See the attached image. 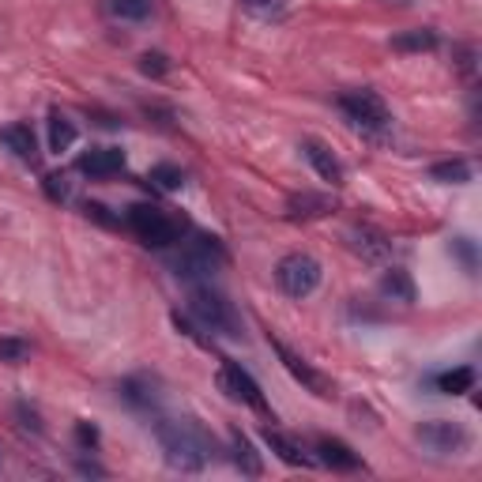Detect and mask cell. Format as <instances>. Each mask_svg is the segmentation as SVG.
Returning a JSON list of instances; mask_svg holds the SVG:
<instances>
[{
    "instance_id": "cell-1",
    "label": "cell",
    "mask_w": 482,
    "mask_h": 482,
    "mask_svg": "<svg viewBox=\"0 0 482 482\" xmlns=\"http://www.w3.org/2000/svg\"><path fill=\"white\" fill-rule=\"evenodd\" d=\"M155 438L173 471H204L215 460V438L196 418H159Z\"/></svg>"
},
{
    "instance_id": "cell-2",
    "label": "cell",
    "mask_w": 482,
    "mask_h": 482,
    "mask_svg": "<svg viewBox=\"0 0 482 482\" xmlns=\"http://www.w3.org/2000/svg\"><path fill=\"white\" fill-rule=\"evenodd\" d=\"M189 313L211 336H226V339L241 336V317L234 310V301H226V294H219V290H211L204 283H196L189 290Z\"/></svg>"
},
{
    "instance_id": "cell-3",
    "label": "cell",
    "mask_w": 482,
    "mask_h": 482,
    "mask_svg": "<svg viewBox=\"0 0 482 482\" xmlns=\"http://www.w3.org/2000/svg\"><path fill=\"white\" fill-rule=\"evenodd\" d=\"M339 110H343V117H347L362 136L380 140V136L392 133V110L385 106V98H380L373 87L343 91V94H339Z\"/></svg>"
},
{
    "instance_id": "cell-4",
    "label": "cell",
    "mask_w": 482,
    "mask_h": 482,
    "mask_svg": "<svg viewBox=\"0 0 482 482\" xmlns=\"http://www.w3.org/2000/svg\"><path fill=\"white\" fill-rule=\"evenodd\" d=\"M177 275L185 279V283H208V279L215 275V271H222L226 268V249H222V241L219 238H211V234H196L185 249H182V257H177Z\"/></svg>"
},
{
    "instance_id": "cell-5",
    "label": "cell",
    "mask_w": 482,
    "mask_h": 482,
    "mask_svg": "<svg viewBox=\"0 0 482 482\" xmlns=\"http://www.w3.org/2000/svg\"><path fill=\"white\" fill-rule=\"evenodd\" d=\"M124 222H129V231L151 249H170L173 241H182V226L155 204H133Z\"/></svg>"
},
{
    "instance_id": "cell-6",
    "label": "cell",
    "mask_w": 482,
    "mask_h": 482,
    "mask_svg": "<svg viewBox=\"0 0 482 482\" xmlns=\"http://www.w3.org/2000/svg\"><path fill=\"white\" fill-rule=\"evenodd\" d=\"M320 264L310 257V252H290V257H283L275 264V283L279 290H283L287 298H310L317 287H320Z\"/></svg>"
},
{
    "instance_id": "cell-7",
    "label": "cell",
    "mask_w": 482,
    "mask_h": 482,
    "mask_svg": "<svg viewBox=\"0 0 482 482\" xmlns=\"http://www.w3.org/2000/svg\"><path fill=\"white\" fill-rule=\"evenodd\" d=\"M418 445L434 456H464L471 448V429L452 418H429L418 426Z\"/></svg>"
},
{
    "instance_id": "cell-8",
    "label": "cell",
    "mask_w": 482,
    "mask_h": 482,
    "mask_svg": "<svg viewBox=\"0 0 482 482\" xmlns=\"http://www.w3.org/2000/svg\"><path fill=\"white\" fill-rule=\"evenodd\" d=\"M219 389L231 396L234 403H245V408L261 411V415H271V411H268V399H264V392H261V385L252 380L249 369H241V362L222 359V366H219Z\"/></svg>"
},
{
    "instance_id": "cell-9",
    "label": "cell",
    "mask_w": 482,
    "mask_h": 482,
    "mask_svg": "<svg viewBox=\"0 0 482 482\" xmlns=\"http://www.w3.org/2000/svg\"><path fill=\"white\" fill-rule=\"evenodd\" d=\"M271 350L279 354V362H283L287 366V373L298 380V385L301 389H306V392H313V396H320V399H328V396H332V380H328L320 369H313L306 359H301V354H294L283 339H271Z\"/></svg>"
},
{
    "instance_id": "cell-10",
    "label": "cell",
    "mask_w": 482,
    "mask_h": 482,
    "mask_svg": "<svg viewBox=\"0 0 482 482\" xmlns=\"http://www.w3.org/2000/svg\"><path fill=\"white\" fill-rule=\"evenodd\" d=\"M117 396H121L124 408H133V411H140V415L159 411V403H162L159 380H155V377H147V373L124 377V380H121V389H117Z\"/></svg>"
},
{
    "instance_id": "cell-11",
    "label": "cell",
    "mask_w": 482,
    "mask_h": 482,
    "mask_svg": "<svg viewBox=\"0 0 482 482\" xmlns=\"http://www.w3.org/2000/svg\"><path fill=\"white\" fill-rule=\"evenodd\" d=\"M317 464L350 475V471H362V456L339 438H317Z\"/></svg>"
},
{
    "instance_id": "cell-12",
    "label": "cell",
    "mask_w": 482,
    "mask_h": 482,
    "mask_svg": "<svg viewBox=\"0 0 482 482\" xmlns=\"http://www.w3.org/2000/svg\"><path fill=\"white\" fill-rule=\"evenodd\" d=\"M124 151L121 147H91V151H84L80 155V162H75V170L80 173H87V177H113V173H121L124 170Z\"/></svg>"
},
{
    "instance_id": "cell-13",
    "label": "cell",
    "mask_w": 482,
    "mask_h": 482,
    "mask_svg": "<svg viewBox=\"0 0 482 482\" xmlns=\"http://www.w3.org/2000/svg\"><path fill=\"white\" fill-rule=\"evenodd\" d=\"M301 151H306V159H310V166L317 170L320 182H328V185H343L347 170H343V162L332 155V147L320 143V140H301Z\"/></svg>"
},
{
    "instance_id": "cell-14",
    "label": "cell",
    "mask_w": 482,
    "mask_h": 482,
    "mask_svg": "<svg viewBox=\"0 0 482 482\" xmlns=\"http://www.w3.org/2000/svg\"><path fill=\"white\" fill-rule=\"evenodd\" d=\"M350 245L359 249L362 261H369V264H380V261L392 257V241L380 231H373V226H354V231H350Z\"/></svg>"
},
{
    "instance_id": "cell-15",
    "label": "cell",
    "mask_w": 482,
    "mask_h": 482,
    "mask_svg": "<svg viewBox=\"0 0 482 482\" xmlns=\"http://www.w3.org/2000/svg\"><path fill=\"white\" fill-rule=\"evenodd\" d=\"M336 211V200L328 192H294L287 200V219H324Z\"/></svg>"
},
{
    "instance_id": "cell-16",
    "label": "cell",
    "mask_w": 482,
    "mask_h": 482,
    "mask_svg": "<svg viewBox=\"0 0 482 482\" xmlns=\"http://www.w3.org/2000/svg\"><path fill=\"white\" fill-rule=\"evenodd\" d=\"M264 445H268L283 464H290V467H313V464H317L313 456H306V448H301L294 438L279 434V429H271V426H264Z\"/></svg>"
},
{
    "instance_id": "cell-17",
    "label": "cell",
    "mask_w": 482,
    "mask_h": 482,
    "mask_svg": "<svg viewBox=\"0 0 482 482\" xmlns=\"http://www.w3.org/2000/svg\"><path fill=\"white\" fill-rule=\"evenodd\" d=\"M0 140L8 143V151H15V159H23V162H38V136H34V129H31L27 121L0 129Z\"/></svg>"
},
{
    "instance_id": "cell-18",
    "label": "cell",
    "mask_w": 482,
    "mask_h": 482,
    "mask_svg": "<svg viewBox=\"0 0 482 482\" xmlns=\"http://www.w3.org/2000/svg\"><path fill=\"white\" fill-rule=\"evenodd\" d=\"M441 38L434 27H415V31H403L392 38V49H399V54H429V49H438Z\"/></svg>"
},
{
    "instance_id": "cell-19",
    "label": "cell",
    "mask_w": 482,
    "mask_h": 482,
    "mask_svg": "<svg viewBox=\"0 0 482 482\" xmlns=\"http://www.w3.org/2000/svg\"><path fill=\"white\" fill-rule=\"evenodd\" d=\"M434 385H438V392H445V396H464V392L475 389V369H471V366L445 369V373L434 377Z\"/></svg>"
},
{
    "instance_id": "cell-20",
    "label": "cell",
    "mask_w": 482,
    "mask_h": 482,
    "mask_svg": "<svg viewBox=\"0 0 482 482\" xmlns=\"http://www.w3.org/2000/svg\"><path fill=\"white\" fill-rule=\"evenodd\" d=\"M231 448H234V467H238L241 475L257 478V475L264 471V464H261V452L252 448V441H249L245 434H234V438H231Z\"/></svg>"
},
{
    "instance_id": "cell-21",
    "label": "cell",
    "mask_w": 482,
    "mask_h": 482,
    "mask_svg": "<svg viewBox=\"0 0 482 482\" xmlns=\"http://www.w3.org/2000/svg\"><path fill=\"white\" fill-rule=\"evenodd\" d=\"M380 290H385L392 301H403V306H411V301H415V283H411V275L403 268H389V275L380 279Z\"/></svg>"
},
{
    "instance_id": "cell-22",
    "label": "cell",
    "mask_w": 482,
    "mask_h": 482,
    "mask_svg": "<svg viewBox=\"0 0 482 482\" xmlns=\"http://www.w3.org/2000/svg\"><path fill=\"white\" fill-rule=\"evenodd\" d=\"M72 143H75V124L61 110H54V113H49V151H57V155H61V151H68Z\"/></svg>"
},
{
    "instance_id": "cell-23",
    "label": "cell",
    "mask_w": 482,
    "mask_h": 482,
    "mask_svg": "<svg viewBox=\"0 0 482 482\" xmlns=\"http://www.w3.org/2000/svg\"><path fill=\"white\" fill-rule=\"evenodd\" d=\"M429 177L441 185H467L471 182V166L464 159H448V162H434L429 166Z\"/></svg>"
},
{
    "instance_id": "cell-24",
    "label": "cell",
    "mask_w": 482,
    "mask_h": 482,
    "mask_svg": "<svg viewBox=\"0 0 482 482\" xmlns=\"http://www.w3.org/2000/svg\"><path fill=\"white\" fill-rule=\"evenodd\" d=\"M147 182L155 185V189H162V192H177V189L185 185V170L173 166V162H159V166H151Z\"/></svg>"
},
{
    "instance_id": "cell-25",
    "label": "cell",
    "mask_w": 482,
    "mask_h": 482,
    "mask_svg": "<svg viewBox=\"0 0 482 482\" xmlns=\"http://www.w3.org/2000/svg\"><path fill=\"white\" fill-rule=\"evenodd\" d=\"M241 8L249 15H257V19H283L290 0H241Z\"/></svg>"
},
{
    "instance_id": "cell-26",
    "label": "cell",
    "mask_w": 482,
    "mask_h": 482,
    "mask_svg": "<svg viewBox=\"0 0 482 482\" xmlns=\"http://www.w3.org/2000/svg\"><path fill=\"white\" fill-rule=\"evenodd\" d=\"M27 359H31V343H27V339H19V336H0V362L19 366V362H27Z\"/></svg>"
},
{
    "instance_id": "cell-27",
    "label": "cell",
    "mask_w": 482,
    "mask_h": 482,
    "mask_svg": "<svg viewBox=\"0 0 482 482\" xmlns=\"http://www.w3.org/2000/svg\"><path fill=\"white\" fill-rule=\"evenodd\" d=\"M448 252H452V257H460V264H464L467 275L478 271V249H475L471 238H452V241H448Z\"/></svg>"
},
{
    "instance_id": "cell-28",
    "label": "cell",
    "mask_w": 482,
    "mask_h": 482,
    "mask_svg": "<svg viewBox=\"0 0 482 482\" xmlns=\"http://www.w3.org/2000/svg\"><path fill=\"white\" fill-rule=\"evenodd\" d=\"M110 12H113L117 19H133V23H140V19L151 15V0H110Z\"/></svg>"
},
{
    "instance_id": "cell-29",
    "label": "cell",
    "mask_w": 482,
    "mask_h": 482,
    "mask_svg": "<svg viewBox=\"0 0 482 482\" xmlns=\"http://www.w3.org/2000/svg\"><path fill=\"white\" fill-rule=\"evenodd\" d=\"M42 189H45V196L54 200V204H64V200L72 196V185H68L64 173H45L42 177Z\"/></svg>"
},
{
    "instance_id": "cell-30",
    "label": "cell",
    "mask_w": 482,
    "mask_h": 482,
    "mask_svg": "<svg viewBox=\"0 0 482 482\" xmlns=\"http://www.w3.org/2000/svg\"><path fill=\"white\" fill-rule=\"evenodd\" d=\"M140 72H143V75H155V80H159V75L170 72V57H166V54H143V57H140Z\"/></svg>"
},
{
    "instance_id": "cell-31",
    "label": "cell",
    "mask_w": 482,
    "mask_h": 482,
    "mask_svg": "<svg viewBox=\"0 0 482 482\" xmlns=\"http://www.w3.org/2000/svg\"><path fill=\"white\" fill-rule=\"evenodd\" d=\"M75 445H80L84 452L98 448V426H91V422H75Z\"/></svg>"
},
{
    "instance_id": "cell-32",
    "label": "cell",
    "mask_w": 482,
    "mask_h": 482,
    "mask_svg": "<svg viewBox=\"0 0 482 482\" xmlns=\"http://www.w3.org/2000/svg\"><path fill=\"white\" fill-rule=\"evenodd\" d=\"M15 415L23 418V422H19L23 429H31V434H42V422H38V415L27 408V403H19V408H15Z\"/></svg>"
},
{
    "instance_id": "cell-33",
    "label": "cell",
    "mask_w": 482,
    "mask_h": 482,
    "mask_svg": "<svg viewBox=\"0 0 482 482\" xmlns=\"http://www.w3.org/2000/svg\"><path fill=\"white\" fill-rule=\"evenodd\" d=\"M75 471L87 475V478H103V475H106V467H98V464H91V460H75Z\"/></svg>"
}]
</instances>
